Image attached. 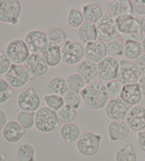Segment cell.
<instances>
[{
    "label": "cell",
    "mask_w": 145,
    "mask_h": 161,
    "mask_svg": "<svg viewBox=\"0 0 145 161\" xmlns=\"http://www.w3.org/2000/svg\"><path fill=\"white\" fill-rule=\"evenodd\" d=\"M80 94L86 107L94 111L104 109L109 100L105 85L100 82H92L86 85Z\"/></svg>",
    "instance_id": "cell-1"
},
{
    "label": "cell",
    "mask_w": 145,
    "mask_h": 161,
    "mask_svg": "<svg viewBox=\"0 0 145 161\" xmlns=\"http://www.w3.org/2000/svg\"><path fill=\"white\" fill-rule=\"evenodd\" d=\"M115 20L122 40H132L139 42L143 40L144 34L138 19L133 16L121 15L116 17Z\"/></svg>",
    "instance_id": "cell-2"
},
{
    "label": "cell",
    "mask_w": 145,
    "mask_h": 161,
    "mask_svg": "<svg viewBox=\"0 0 145 161\" xmlns=\"http://www.w3.org/2000/svg\"><path fill=\"white\" fill-rule=\"evenodd\" d=\"M102 140L101 134L91 131L83 132L76 141L77 151L83 156H94L99 151Z\"/></svg>",
    "instance_id": "cell-3"
},
{
    "label": "cell",
    "mask_w": 145,
    "mask_h": 161,
    "mask_svg": "<svg viewBox=\"0 0 145 161\" xmlns=\"http://www.w3.org/2000/svg\"><path fill=\"white\" fill-rule=\"evenodd\" d=\"M60 126L57 112L47 107H40L35 116V127L41 133H51Z\"/></svg>",
    "instance_id": "cell-4"
},
{
    "label": "cell",
    "mask_w": 145,
    "mask_h": 161,
    "mask_svg": "<svg viewBox=\"0 0 145 161\" xmlns=\"http://www.w3.org/2000/svg\"><path fill=\"white\" fill-rule=\"evenodd\" d=\"M22 14L21 2L18 0H0V21L17 26Z\"/></svg>",
    "instance_id": "cell-5"
},
{
    "label": "cell",
    "mask_w": 145,
    "mask_h": 161,
    "mask_svg": "<svg viewBox=\"0 0 145 161\" xmlns=\"http://www.w3.org/2000/svg\"><path fill=\"white\" fill-rule=\"evenodd\" d=\"M98 40L104 43L110 41L121 37L120 31L115 19L108 15H105L96 24Z\"/></svg>",
    "instance_id": "cell-6"
},
{
    "label": "cell",
    "mask_w": 145,
    "mask_h": 161,
    "mask_svg": "<svg viewBox=\"0 0 145 161\" xmlns=\"http://www.w3.org/2000/svg\"><path fill=\"white\" fill-rule=\"evenodd\" d=\"M142 73L137 67L135 63L125 59L120 61L118 75L116 80L122 85L137 84Z\"/></svg>",
    "instance_id": "cell-7"
},
{
    "label": "cell",
    "mask_w": 145,
    "mask_h": 161,
    "mask_svg": "<svg viewBox=\"0 0 145 161\" xmlns=\"http://www.w3.org/2000/svg\"><path fill=\"white\" fill-rule=\"evenodd\" d=\"M62 61L69 65H78L84 57V48L80 43L67 40L61 48Z\"/></svg>",
    "instance_id": "cell-8"
},
{
    "label": "cell",
    "mask_w": 145,
    "mask_h": 161,
    "mask_svg": "<svg viewBox=\"0 0 145 161\" xmlns=\"http://www.w3.org/2000/svg\"><path fill=\"white\" fill-rule=\"evenodd\" d=\"M5 53L13 64L21 65L30 54L24 40L13 39L7 44Z\"/></svg>",
    "instance_id": "cell-9"
},
{
    "label": "cell",
    "mask_w": 145,
    "mask_h": 161,
    "mask_svg": "<svg viewBox=\"0 0 145 161\" xmlns=\"http://www.w3.org/2000/svg\"><path fill=\"white\" fill-rule=\"evenodd\" d=\"M24 41L30 53L42 54L49 46L47 34L41 30H32L28 32Z\"/></svg>",
    "instance_id": "cell-10"
},
{
    "label": "cell",
    "mask_w": 145,
    "mask_h": 161,
    "mask_svg": "<svg viewBox=\"0 0 145 161\" xmlns=\"http://www.w3.org/2000/svg\"><path fill=\"white\" fill-rule=\"evenodd\" d=\"M23 65L28 72L30 80L43 77L49 69V66L40 54L30 53Z\"/></svg>",
    "instance_id": "cell-11"
},
{
    "label": "cell",
    "mask_w": 145,
    "mask_h": 161,
    "mask_svg": "<svg viewBox=\"0 0 145 161\" xmlns=\"http://www.w3.org/2000/svg\"><path fill=\"white\" fill-rule=\"evenodd\" d=\"M132 106L121 97L109 99L105 107V114L110 121L125 120Z\"/></svg>",
    "instance_id": "cell-12"
},
{
    "label": "cell",
    "mask_w": 145,
    "mask_h": 161,
    "mask_svg": "<svg viewBox=\"0 0 145 161\" xmlns=\"http://www.w3.org/2000/svg\"><path fill=\"white\" fill-rule=\"evenodd\" d=\"M40 98L33 88H29L19 94L17 105L21 111L35 112L40 109Z\"/></svg>",
    "instance_id": "cell-13"
},
{
    "label": "cell",
    "mask_w": 145,
    "mask_h": 161,
    "mask_svg": "<svg viewBox=\"0 0 145 161\" xmlns=\"http://www.w3.org/2000/svg\"><path fill=\"white\" fill-rule=\"evenodd\" d=\"M4 79L11 87L14 89L24 87L30 80L24 65L13 63L9 71L4 75Z\"/></svg>",
    "instance_id": "cell-14"
},
{
    "label": "cell",
    "mask_w": 145,
    "mask_h": 161,
    "mask_svg": "<svg viewBox=\"0 0 145 161\" xmlns=\"http://www.w3.org/2000/svg\"><path fill=\"white\" fill-rule=\"evenodd\" d=\"M120 62L115 58L106 56L98 63V76L104 81L115 80L118 75Z\"/></svg>",
    "instance_id": "cell-15"
},
{
    "label": "cell",
    "mask_w": 145,
    "mask_h": 161,
    "mask_svg": "<svg viewBox=\"0 0 145 161\" xmlns=\"http://www.w3.org/2000/svg\"><path fill=\"white\" fill-rule=\"evenodd\" d=\"M125 121L130 130L142 131L145 129V108L138 105L132 107Z\"/></svg>",
    "instance_id": "cell-16"
},
{
    "label": "cell",
    "mask_w": 145,
    "mask_h": 161,
    "mask_svg": "<svg viewBox=\"0 0 145 161\" xmlns=\"http://www.w3.org/2000/svg\"><path fill=\"white\" fill-rule=\"evenodd\" d=\"M108 48L105 43L97 40L86 44L84 47L85 60L99 63L107 56Z\"/></svg>",
    "instance_id": "cell-17"
},
{
    "label": "cell",
    "mask_w": 145,
    "mask_h": 161,
    "mask_svg": "<svg viewBox=\"0 0 145 161\" xmlns=\"http://www.w3.org/2000/svg\"><path fill=\"white\" fill-rule=\"evenodd\" d=\"M108 134L111 142H118L126 139L130 129L125 120L110 121L108 125Z\"/></svg>",
    "instance_id": "cell-18"
},
{
    "label": "cell",
    "mask_w": 145,
    "mask_h": 161,
    "mask_svg": "<svg viewBox=\"0 0 145 161\" xmlns=\"http://www.w3.org/2000/svg\"><path fill=\"white\" fill-rule=\"evenodd\" d=\"M108 16L115 19L118 16H132L133 8L130 0H110L107 5Z\"/></svg>",
    "instance_id": "cell-19"
},
{
    "label": "cell",
    "mask_w": 145,
    "mask_h": 161,
    "mask_svg": "<svg viewBox=\"0 0 145 161\" xmlns=\"http://www.w3.org/2000/svg\"><path fill=\"white\" fill-rule=\"evenodd\" d=\"M26 131V130H25L17 121L12 120L7 122L2 130V136L8 143H16L24 136Z\"/></svg>",
    "instance_id": "cell-20"
},
{
    "label": "cell",
    "mask_w": 145,
    "mask_h": 161,
    "mask_svg": "<svg viewBox=\"0 0 145 161\" xmlns=\"http://www.w3.org/2000/svg\"><path fill=\"white\" fill-rule=\"evenodd\" d=\"M76 71L84 80L86 84L89 85L98 76V63L87 60H82L77 65Z\"/></svg>",
    "instance_id": "cell-21"
},
{
    "label": "cell",
    "mask_w": 145,
    "mask_h": 161,
    "mask_svg": "<svg viewBox=\"0 0 145 161\" xmlns=\"http://www.w3.org/2000/svg\"><path fill=\"white\" fill-rule=\"evenodd\" d=\"M143 94L138 84L123 85L120 97L131 106H136L141 102Z\"/></svg>",
    "instance_id": "cell-22"
},
{
    "label": "cell",
    "mask_w": 145,
    "mask_h": 161,
    "mask_svg": "<svg viewBox=\"0 0 145 161\" xmlns=\"http://www.w3.org/2000/svg\"><path fill=\"white\" fill-rule=\"evenodd\" d=\"M77 35L83 43H89L98 40V33L96 24L84 21L78 29Z\"/></svg>",
    "instance_id": "cell-23"
},
{
    "label": "cell",
    "mask_w": 145,
    "mask_h": 161,
    "mask_svg": "<svg viewBox=\"0 0 145 161\" xmlns=\"http://www.w3.org/2000/svg\"><path fill=\"white\" fill-rule=\"evenodd\" d=\"M82 14L85 21L96 24L103 16L102 8L95 3L86 4L82 6Z\"/></svg>",
    "instance_id": "cell-24"
},
{
    "label": "cell",
    "mask_w": 145,
    "mask_h": 161,
    "mask_svg": "<svg viewBox=\"0 0 145 161\" xmlns=\"http://www.w3.org/2000/svg\"><path fill=\"white\" fill-rule=\"evenodd\" d=\"M60 135L65 143L70 144L78 140L81 135L79 127L74 123L63 124L60 128Z\"/></svg>",
    "instance_id": "cell-25"
},
{
    "label": "cell",
    "mask_w": 145,
    "mask_h": 161,
    "mask_svg": "<svg viewBox=\"0 0 145 161\" xmlns=\"http://www.w3.org/2000/svg\"><path fill=\"white\" fill-rule=\"evenodd\" d=\"M49 94L63 97L69 91L67 80L62 77H54L49 80L47 85Z\"/></svg>",
    "instance_id": "cell-26"
},
{
    "label": "cell",
    "mask_w": 145,
    "mask_h": 161,
    "mask_svg": "<svg viewBox=\"0 0 145 161\" xmlns=\"http://www.w3.org/2000/svg\"><path fill=\"white\" fill-rule=\"evenodd\" d=\"M49 46L62 48L67 41L65 32L60 28H52L47 31Z\"/></svg>",
    "instance_id": "cell-27"
},
{
    "label": "cell",
    "mask_w": 145,
    "mask_h": 161,
    "mask_svg": "<svg viewBox=\"0 0 145 161\" xmlns=\"http://www.w3.org/2000/svg\"><path fill=\"white\" fill-rule=\"evenodd\" d=\"M41 55L47 65L51 68L57 67L62 61L61 49L57 47L48 46Z\"/></svg>",
    "instance_id": "cell-28"
},
{
    "label": "cell",
    "mask_w": 145,
    "mask_h": 161,
    "mask_svg": "<svg viewBox=\"0 0 145 161\" xmlns=\"http://www.w3.org/2000/svg\"><path fill=\"white\" fill-rule=\"evenodd\" d=\"M143 54L141 42L129 40L125 41L123 55L129 60H137Z\"/></svg>",
    "instance_id": "cell-29"
},
{
    "label": "cell",
    "mask_w": 145,
    "mask_h": 161,
    "mask_svg": "<svg viewBox=\"0 0 145 161\" xmlns=\"http://www.w3.org/2000/svg\"><path fill=\"white\" fill-rule=\"evenodd\" d=\"M18 161H35V151L30 143H23L19 146L16 151Z\"/></svg>",
    "instance_id": "cell-30"
},
{
    "label": "cell",
    "mask_w": 145,
    "mask_h": 161,
    "mask_svg": "<svg viewBox=\"0 0 145 161\" xmlns=\"http://www.w3.org/2000/svg\"><path fill=\"white\" fill-rule=\"evenodd\" d=\"M115 161H137V154L132 145L119 148L115 155Z\"/></svg>",
    "instance_id": "cell-31"
},
{
    "label": "cell",
    "mask_w": 145,
    "mask_h": 161,
    "mask_svg": "<svg viewBox=\"0 0 145 161\" xmlns=\"http://www.w3.org/2000/svg\"><path fill=\"white\" fill-rule=\"evenodd\" d=\"M35 112L21 111L16 115V121L25 130L31 129L33 126H35Z\"/></svg>",
    "instance_id": "cell-32"
},
{
    "label": "cell",
    "mask_w": 145,
    "mask_h": 161,
    "mask_svg": "<svg viewBox=\"0 0 145 161\" xmlns=\"http://www.w3.org/2000/svg\"><path fill=\"white\" fill-rule=\"evenodd\" d=\"M67 83L69 90L74 91L80 93L83 88L86 87V82L82 77L77 73H72L67 77Z\"/></svg>",
    "instance_id": "cell-33"
},
{
    "label": "cell",
    "mask_w": 145,
    "mask_h": 161,
    "mask_svg": "<svg viewBox=\"0 0 145 161\" xmlns=\"http://www.w3.org/2000/svg\"><path fill=\"white\" fill-rule=\"evenodd\" d=\"M82 12L74 7L69 8L67 14V23L73 29H79L84 21Z\"/></svg>",
    "instance_id": "cell-34"
},
{
    "label": "cell",
    "mask_w": 145,
    "mask_h": 161,
    "mask_svg": "<svg viewBox=\"0 0 145 161\" xmlns=\"http://www.w3.org/2000/svg\"><path fill=\"white\" fill-rule=\"evenodd\" d=\"M57 114L60 123L64 124L72 123L77 117V110L67 105H65L57 111Z\"/></svg>",
    "instance_id": "cell-35"
},
{
    "label": "cell",
    "mask_w": 145,
    "mask_h": 161,
    "mask_svg": "<svg viewBox=\"0 0 145 161\" xmlns=\"http://www.w3.org/2000/svg\"><path fill=\"white\" fill-rule=\"evenodd\" d=\"M43 101L47 107L55 112L59 111L61 108L65 106V102H64L63 97L55 94H46L43 97Z\"/></svg>",
    "instance_id": "cell-36"
},
{
    "label": "cell",
    "mask_w": 145,
    "mask_h": 161,
    "mask_svg": "<svg viewBox=\"0 0 145 161\" xmlns=\"http://www.w3.org/2000/svg\"><path fill=\"white\" fill-rule=\"evenodd\" d=\"M63 99L65 105H67L76 110L80 109L82 102V98L80 93L69 90L63 96Z\"/></svg>",
    "instance_id": "cell-37"
},
{
    "label": "cell",
    "mask_w": 145,
    "mask_h": 161,
    "mask_svg": "<svg viewBox=\"0 0 145 161\" xmlns=\"http://www.w3.org/2000/svg\"><path fill=\"white\" fill-rule=\"evenodd\" d=\"M124 44L125 41L121 38H116V39L108 43L107 48L108 53L112 57L122 56L123 55Z\"/></svg>",
    "instance_id": "cell-38"
},
{
    "label": "cell",
    "mask_w": 145,
    "mask_h": 161,
    "mask_svg": "<svg viewBox=\"0 0 145 161\" xmlns=\"http://www.w3.org/2000/svg\"><path fill=\"white\" fill-rule=\"evenodd\" d=\"M14 94L13 88L6 80L0 78V104H3L9 100Z\"/></svg>",
    "instance_id": "cell-39"
},
{
    "label": "cell",
    "mask_w": 145,
    "mask_h": 161,
    "mask_svg": "<svg viewBox=\"0 0 145 161\" xmlns=\"http://www.w3.org/2000/svg\"><path fill=\"white\" fill-rule=\"evenodd\" d=\"M122 87H123V85L116 79L108 82L105 85V88H106L109 98L112 99L120 97Z\"/></svg>",
    "instance_id": "cell-40"
},
{
    "label": "cell",
    "mask_w": 145,
    "mask_h": 161,
    "mask_svg": "<svg viewBox=\"0 0 145 161\" xmlns=\"http://www.w3.org/2000/svg\"><path fill=\"white\" fill-rule=\"evenodd\" d=\"M12 63L4 52L0 51V75L6 74L11 68Z\"/></svg>",
    "instance_id": "cell-41"
},
{
    "label": "cell",
    "mask_w": 145,
    "mask_h": 161,
    "mask_svg": "<svg viewBox=\"0 0 145 161\" xmlns=\"http://www.w3.org/2000/svg\"><path fill=\"white\" fill-rule=\"evenodd\" d=\"M132 4L133 12L137 15L145 16V0H133Z\"/></svg>",
    "instance_id": "cell-42"
},
{
    "label": "cell",
    "mask_w": 145,
    "mask_h": 161,
    "mask_svg": "<svg viewBox=\"0 0 145 161\" xmlns=\"http://www.w3.org/2000/svg\"><path fill=\"white\" fill-rule=\"evenodd\" d=\"M137 144L139 148L142 152L145 153V131H142L137 132Z\"/></svg>",
    "instance_id": "cell-43"
},
{
    "label": "cell",
    "mask_w": 145,
    "mask_h": 161,
    "mask_svg": "<svg viewBox=\"0 0 145 161\" xmlns=\"http://www.w3.org/2000/svg\"><path fill=\"white\" fill-rule=\"evenodd\" d=\"M135 64L142 75L145 74V54L141 55L135 60Z\"/></svg>",
    "instance_id": "cell-44"
},
{
    "label": "cell",
    "mask_w": 145,
    "mask_h": 161,
    "mask_svg": "<svg viewBox=\"0 0 145 161\" xmlns=\"http://www.w3.org/2000/svg\"><path fill=\"white\" fill-rule=\"evenodd\" d=\"M7 124V117L6 114L0 109V131H2L4 126Z\"/></svg>",
    "instance_id": "cell-45"
},
{
    "label": "cell",
    "mask_w": 145,
    "mask_h": 161,
    "mask_svg": "<svg viewBox=\"0 0 145 161\" xmlns=\"http://www.w3.org/2000/svg\"><path fill=\"white\" fill-rule=\"evenodd\" d=\"M137 84L139 88H140L142 94H143V96L145 97V74L142 75Z\"/></svg>",
    "instance_id": "cell-46"
},
{
    "label": "cell",
    "mask_w": 145,
    "mask_h": 161,
    "mask_svg": "<svg viewBox=\"0 0 145 161\" xmlns=\"http://www.w3.org/2000/svg\"><path fill=\"white\" fill-rule=\"evenodd\" d=\"M139 24H140L142 32H143V34H145V16H142L140 20H139Z\"/></svg>",
    "instance_id": "cell-47"
},
{
    "label": "cell",
    "mask_w": 145,
    "mask_h": 161,
    "mask_svg": "<svg viewBox=\"0 0 145 161\" xmlns=\"http://www.w3.org/2000/svg\"><path fill=\"white\" fill-rule=\"evenodd\" d=\"M141 45H142V52H143V54H145V36L144 37L143 40L141 41Z\"/></svg>",
    "instance_id": "cell-48"
},
{
    "label": "cell",
    "mask_w": 145,
    "mask_h": 161,
    "mask_svg": "<svg viewBox=\"0 0 145 161\" xmlns=\"http://www.w3.org/2000/svg\"><path fill=\"white\" fill-rule=\"evenodd\" d=\"M0 161H7L6 155L0 153Z\"/></svg>",
    "instance_id": "cell-49"
},
{
    "label": "cell",
    "mask_w": 145,
    "mask_h": 161,
    "mask_svg": "<svg viewBox=\"0 0 145 161\" xmlns=\"http://www.w3.org/2000/svg\"><path fill=\"white\" fill-rule=\"evenodd\" d=\"M144 161H145V159H144Z\"/></svg>",
    "instance_id": "cell-50"
}]
</instances>
